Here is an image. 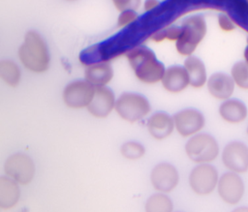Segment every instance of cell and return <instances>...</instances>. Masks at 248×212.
Returning a JSON list of instances; mask_svg holds the SVG:
<instances>
[{
  "instance_id": "f546056e",
  "label": "cell",
  "mask_w": 248,
  "mask_h": 212,
  "mask_svg": "<svg viewBox=\"0 0 248 212\" xmlns=\"http://www.w3.org/2000/svg\"><path fill=\"white\" fill-rule=\"evenodd\" d=\"M232 212H248V207L247 206H239L234 208Z\"/></svg>"
},
{
  "instance_id": "30bf717a",
  "label": "cell",
  "mask_w": 248,
  "mask_h": 212,
  "mask_svg": "<svg viewBox=\"0 0 248 212\" xmlns=\"http://www.w3.org/2000/svg\"><path fill=\"white\" fill-rule=\"evenodd\" d=\"M217 192L220 198L230 204H237L245 193L244 181L238 173L228 171L219 177Z\"/></svg>"
},
{
  "instance_id": "52a82bcc",
  "label": "cell",
  "mask_w": 248,
  "mask_h": 212,
  "mask_svg": "<svg viewBox=\"0 0 248 212\" xmlns=\"http://www.w3.org/2000/svg\"><path fill=\"white\" fill-rule=\"evenodd\" d=\"M95 91L96 87L85 79L75 80L65 86L62 92V99L70 108H87L95 95Z\"/></svg>"
},
{
  "instance_id": "4dcf8cb0",
  "label": "cell",
  "mask_w": 248,
  "mask_h": 212,
  "mask_svg": "<svg viewBox=\"0 0 248 212\" xmlns=\"http://www.w3.org/2000/svg\"><path fill=\"white\" fill-rule=\"evenodd\" d=\"M243 60L248 63V42H247V45H246V46L243 50Z\"/></svg>"
},
{
  "instance_id": "277c9868",
  "label": "cell",
  "mask_w": 248,
  "mask_h": 212,
  "mask_svg": "<svg viewBox=\"0 0 248 212\" xmlns=\"http://www.w3.org/2000/svg\"><path fill=\"white\" fill-rule=\"evenodd\" d=\"M185 152L188 158L196 164H210L220 153L216 138L206 133H199L187 140Z\"/></svg>"
},
{
  "instance_id": "7402d4cb",
  "label": "cell",
  "mask_w": 248,
  "mask_h": 212,
  "mask_svg": "<svg viewBox=\"0 0 248 212\" xmlns=\"http://www.w3.org/2000/svg\"><path fill=\"white\" fill-rule=\"evenodd\" d=\"M173 203L164 193H157L148 197L144 205L145 212H172Z\"/></svg>"
},
{
  "instance_id": "e0dca14e",
  "label": "cell",
  "mask_w": 248,
  "mask_h": 212,
  "mask_svg": "<svg viewBox=\"0 0 248 212\" xmlns=\"http://www.w3.org/2000/svg\"><path fill=\"white\" fill-rule=\"evenodd\" d=\"M146 127L150 136L157 140L169 137L175 130L173 117L164 111H158L150 115Z\"/></svg>"
},
{
  "instance_id": "d6a6232c",
  "label": "cell",
  "mask_w": 248,
  "mask_h": 212,
  "mask_svg": "<svg viewBox=\"0 0 248 212\" xmlns=\"http://www.w3.org/2000/svg\"><path fill=\"white\" fill-rule=\"evenodd\" d=\"M69 1H73V0H69Z\"/></svg>"
},
{
  "instance_id": "f1b7e54d",
  "label": "cell",
  "mask_w": 248,
  "mask_h": 212,
  "mask_svg": "<svg viewBox=\"0 0 248 212\" xmlns=\"http://www.w3.org/2000/svg\"><path fill=\"white\" fill-rule=\"evenodd\" d=\"M161 2L159 0H145L144 2V11L146 14H150L153 13L154 11H156L160 6H161Z\"/></svg>"
},
{
  "instance_id": "d4e9b609",
  "label": "cell",
  "mask_w": 248,
  "mask_h": 212,
  "mask_svg": "<svg viewBox=\"0 0 248 212\" xmlns=\"http://www.w3.org/2000/svg\"><path fill=\"white\" fill-rule=\"evenodd\" d=\"M121 155L128 160H138L141 158L145 153L144 146L137 141H128L122 144L120 148Z\"/></svg>"
},
{
  "instance_id": "ba28073f",
  "label": "cell",
  "mask_w": 248,
  "mask_h": 212,
  "mask_svg": "<svg viewBox=\"0 0 248 212\" xmlns=\"http://www.w3.org/2000/svg\"><path fill=\"white\" fill-rule=\"evenodd\" d=\"M4 171L7 176L18 184H29L35 175V165L33 160L24 153L11 155L4 164Z\"/></svg>"
},
{
  "instance_id": "6da1fadb",
  "label": "cell",
  "mask_w": 248,
  "mask_h": 212,
  "mask_svg": "<svg viewBox=\"0 0 248 212\" xmlns=\"http://www.w3.org/2000/svg\"><path fill=\"white\" fill-rule=\"evenodd\" d=\"M125 56L138 80L144 84L162 81L166 68L152 49L144 45H139L131 48Z\"/></svg>"
},
{
  "instance_id": "4fadbf2b",
  "label": "cell",
  "mask_w": 248,
  "mask_h": 212,
  "mask_svg": "<svg viewBox=\"0 0 248 212\" xmlns=\"http://www.w3.org/2000/svg\"><path fill=\"white\" fill-rule=\"evenodd\" d=\"M115 95L110 88L107 86L97 87L87 110L96 118H106L115 108Z\"/></svg>"
},
{
  "instance_id": "1f68e13d",
  "label": "cell",
  "mask_w": 248,
  "mask_h": 212,
  "mask_svg": "<svg viewBox=\"0 0 248 212\" xmlns=\"http://www.w3.org/2000/svg\"><path fill=\"white\" fill-rule=\"evenodd\" d=\"M246 134H247V136H248V125H247V128H246Z\"/></svg>"
},
{
  "instance_id": "d6986e66",
  "label": "cell",
  "mask_w": 248,
  "mask_h": 212,
  "mask_svg": "<svg viewBox=\"0 0 248 212\" xmlns=\"http://www.w3.org/2000/svg\"><path fill=\"white\" fill-rule=\"evenodd\" d=\"M20 197L18 183L9 176L0 177V208L9 210L15 207Z\"/></svg>"
},
{
  "instance_id": "cb8c5ba5",
  "label": "cell",
  "mask_w": 248,
  "mask_h": 212,
  "mask_svg": "<svg viewBox=\"0 0 248 212\" xmlns=\"http://www.w3.org/2000/svg\"><path fill=\"white\" fill-rule=\"evenodd\" d=\"M181 27L175 25H169L155 31L151 36L150 40L155 43H162L164 41H170L176 43L181 36Z\"/></svg>"
},
{
  "instance_id": "3957f363",
  "label": "cell",
  "mask_w": 248,
  "mask_h": 212,
  "mask_svg": "<svg viewBox=\"0 0 248 212\" xmlns=\"http://www.w3.org/2000/svg\"><path fill=\"white\" fill-rule=\"evenodd\" d=\"M181 36L175 43L176 52L184 57L193 55L207 33V24L202 15H194L184 19L180 25Z\"/></svg>"
},
{
  "instance_id": "9a60e30c",
  "label": "cell",
  "mask_w": 248,
  "mask_h": 212,
  "mask_svg": "<svg viewBox=\"0 0 248 212\" xmlns=\"http://www.w3.org/2000/svg\"><path fill=\"white\" fill-rule=\"evenodd\" d=\"M218 113L223 121L236 125L244 122L248 117V108L244 102L236 98L223 101L218 108Z\"/></svg>"
},
{
  "instance_id": "5bb4252c",
  "label": "cell",
  "mask_w": 248,
  "mask_h": 212,
  "mask_svg": "<svg viewBox=\"0 0 248 212\" xmlns=\"http://www.w3.org/2000/svg\"><path fill=\"white\" fill-rule=\"evenodd\" d=\"M206 88L212 98L223 102L232 97L235 84L231 75L218 72L209 76L206 82Z\"/></svg>"
},
{
  "instance_id": "9c48e42d",
  "label": "cell",
  "mask_w": 248,
  "mask_h": 212,
  "mask_svg": "<svg viewBox=\"0 0 248 212\" xmlns=\"http://www.w3.org/2000/svg\"><path fill=\"white\" fill-rule=\"evenodd\" d=\"M222 163L232 172L238 174L248 171V146L239 140L230 141L221 153Z\"/></svg>"
},
{
  "instance_id": "7a4b0ae2",
  "label": "cell",
  "mask_w": 248,
  "mask_h": 212,
  "mask_svg": "<svg viewBox=\"0 0 248 212\" xmlns=\"http://www.w3.org/2000/svg\"><path fill=\"white\" fill-rule=\"evenodd\" d=\"M21 65L28 71L42 74L48 70L50 64V54L48 46L37 31H28L17 51Z\"/></svg>"
},
{
  "instance_id": "83f0119b",
  "label": "cell",
  "mask_w": 248,
  "mask_h": 212,
  "mask_svg": "<svg viewBox=\"0 0 248 212\" xmlns=\"http://www.w3.org/2000/svg\"><path fill=\"white\" fill-rule=\"evenodd\" d=\"M111 1L115 9L119 12L127 11V10L136 11L140 5V0H111Z\"/></svg>"
},
{
  "instance_id": "603a6c76",
  "label": "cell",
  "mask_w": 248,
  "mask_h": 212,
  "mask_svg": "<svg viewBox=\"0 0 248 212\" xmlns=\"http://www.w3.org/2000/svg\"><path fill=\"white\" fill-rule=\"evenodd\" d=\"M236 87L248 90V63L244 60L235 62L230 73Z\"/></svg>"
},
{
  "instance_id": "5b68a950",
  "label": "cell",
  "mask_w": 248,
  "mask_h": 212,
  "mask_svg": "<svg viewBox=\"0 0 248 212\" xmlns=\"http://www.w3.org/2000/svg\"><path fill=\"white\" fill-rule=\"evenodd\" d=\"M114 110L123 120L136 123L146 117L151 111V106L146 97L134 92H124L117 99Z\"/></svg>"
},
{
  "instance_id": "44dd1931",
  "label": "cell",
  "mask_w": 248,
  "mask_h": 212,
  "mask_svg": "<svg viewBox=\"0 0 248 212\" xmlns=\"http://www.w3.org/2000/svg\"><path fill=\"white\" fill-rule=\"evenodd\" d=\"M0 77L7 85L11 87H16L21 79V71L18 65L13 60H1Z\"/></svg>"
},
{
  "instance_id": "2e32d148",
  "label": "cell",
  "mask_w": 248,
  "mask_h": 212,
  "mask_svg": "<svg viewBox=\"0 0 248 212\" xmlns=\"http://www.w3.org/2000/svg\"><path fill=\"white\" fill-rule=\"evenodd\" d=\"M161 82L166 91L177 94L183 92L190 85V78L184 66L173 65L166 69Z\"/></svg>"
},
{
  "instance_id": "8992f818",
  "label": "cell",
  "mask_w": 248,
  "mask_h": 212,
  "mask_svg": "<svg viewBox=\"0 0 248 212\" xmlns=\"http://www.w3.org/2000/svg\"><path fill=\"white\" fill-rule=\"evenodd\" d=\"M218 170L210 164H199L190 172L189 185L199 196L211 194L218 185Z\"/></svg>"
},
{
  "instance_id": "7c38bea8",
  "label": "cell",
  "mask_w": 248,
  "mask_h": 212,
  "mask_svg": "<svg viewBox=\"0 0 248 212\" xmlns=\"http://www.w3.org/2000/svg\"><path fill=\"white\" fill-rule=\"evenodd\" d=\"M150 181L156 191L164 194L170 193L177 186L179 174L172 165L160 163L151 170Z\"/></svg>"
},
{
  "instance_id": "484cf974",
  "label": "cell",
  "mask_w": 248,
  "mask_h": 212,
  "mask_svg": "<svg viewBox=\"0 0 248 212\" xmlns=\"http://www.w3.org/2000/svg\"><path fill=\"white\" fill-rule=\"evenodd\" d=\"M140 20V15L137 14L136 11L134 10H127L120 12L118 17H117V27L124 30L129 28L130 26L134 25Z\"/></svg>"
},
{
  "instance_id": "ffe728a7",
  "label": "cell",
  "mask_w": 248,
  "mask_h": 212,
  "mask_svg": "<svg viewBox=\"0 0 248 212\" xmlns=\"http://www.w3.org/2000/svg\"><path fill=\"white\" fill-rule=\"evenodd\" d=\"M183 66L188 73L190 78V85L192 87L199 89L206 85L208 76L206 67L202 59L197 56L191 55L189 57H186Z\"/></svg>"
},
{
  "instance_id": "ac0fdd59",
  "label": "cell",
  "mask_w": 248,
  "mask_h": 212,
  "mask_svg": "<svg viewBox=\"0 0 248 212\" xmlns=\"http://www.w3.org/2000/svg\"><path fill=\"white\" fill-rule=\"evenodd\" d=\"M113 69L108 62H97L85 67L84 79L94 87L107 86L113 77Z\"/></svg>"
},
{
  "instance_id": "4316f807",
  "label": "cell",
  "mask_w": 248,
  "mask_h": 212,
  "mask_svg": "<svg viewBox=\"0 0 248 212\" xmlns=\"http://www.w3.org/2000/svg\"><path fill=\"white\" fill-rule=\"evenodd\" d=\"M217 23L220 30L224 32H232L236 27V22L229 14H220L217 17Z\"/></svg>"
},
{
  "instance_id": "8fae6325",
  "label": "cell",
  "mask_w": 248,
  "mask_h": 212,
  "mask_svg": "<svg viewBox=\"0 0 248 212\" xmlns=\"http://www.w3.org/2000/svg\"><path fill=\"white\" fill-rule=\"evenodd\" d=\"M174 128L183 137H191L204 128L205 118L196 108H185L176 112L173 116Z\"/></svg>"
}]
</instances>
